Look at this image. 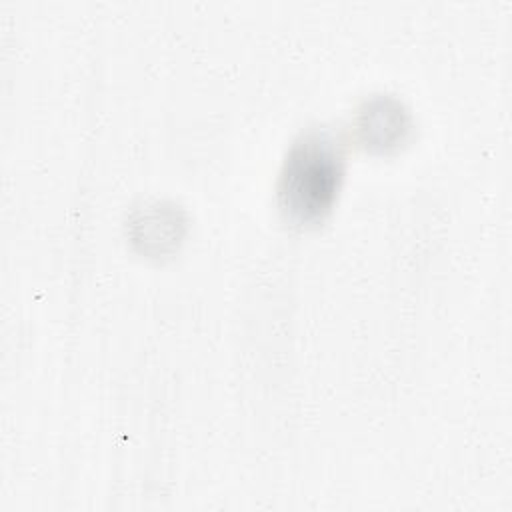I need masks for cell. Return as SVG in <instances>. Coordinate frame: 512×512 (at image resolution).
Returning <instances> with one entry per match:
<instances>
[{
    "mask_svg": "<svg viewBox=\"0 0 512 512\" xmlns=\"http://www.w3.org/2000/svg\"><path fill=\"white\" fill-rule=\"evenodd\" d=\"M342 158L334 142L320 134H308L296 142L286 158L280 200L284 212L296 222L322 218L340 188Z\"/></svg>",
    "mask_w": 512,
    "mask_h": 512,
    "instance_id": "obj_1",
    "label": "cell"
}]
</instances>
